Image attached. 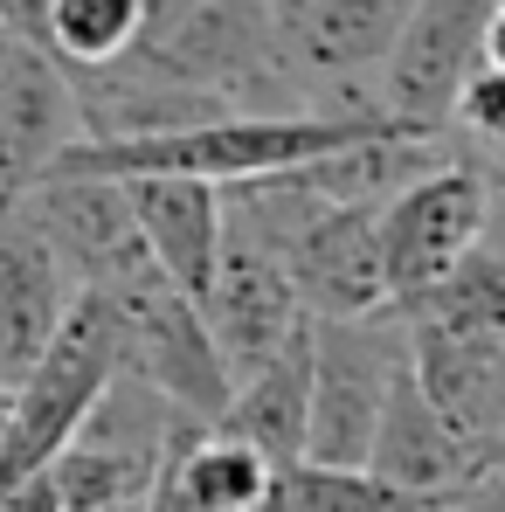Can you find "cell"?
Returning <instances> with one entry per match:
<instances>
[{"instance_id":"ac0fdd59","label":"cell","mask_w":505,"mask_h":512,"mask_svg":"<svg viewBox=\"0 0 505 512\" xmlns=\"http://www.w3.org/2000/svg\"><path fill=\"white\" fill-rule=\"evenodd\" d=\"M187 512H256L270 492V457L229 429H194L167 464Z\"/></svg>"},{"instance_id":"52a82bcc","label":"cell","mask_w":505,"mask_h":512,"mask_svg":"<svg viewBox=\"0 0 505 512\" xmlns=\"http://www.w3.org/2000/svg\"><path fill=\"white\" fill-rule=\"evenodd\" d=\"M402 21H409V0H298L277 21L298 104H333V111L381 104L374 90H360V84L381 77Z\"/></svg>"},{"instance_id":"7c38bea8","label":"cell","mask_w":505,"mask_h":512,"mask_svg":"<svg viewBox=\"0 0 505 512\" xmlns=\"http://www.w3.org/2000/svg\"><path fill=\"white\" fill-rule=\"evenodd\" d=\"M499 464H505V443H478V436L450 429L422 402V388L409 381V360H402L395 381H388L374 443H367V471H381L388 485L429 492V499H450V492H471L478 478H499Z\"/></svg>"},{"instance_id":"8fae6325","label":"cell","mask_w":505,"mask_h":512,"mask_svg":"<svg viewBox=\"0 0 505 512\" xmlns=\"http://www.w3.org/2000/svg\"><path fill=\"white\" fill-rule=\"evenodd\" d=\"M21 201L42 222V236L56 243V256L70 263V277L90 284V291H104L125 270L153 263L146 243H139L125 180H111V173H42L35 187H21Z\"/></svg>"},{"instance_id":"4fadbf2b","label":"cell","mask_w":505,"mask_h":512,"mask_svg":"<svg viewBox=\"0 0 505 512\" xmlns=\"http://www.w3.org/2000/svg\"><path fill=\"white\" fill-rule=\"evenodd\" d=\"M284 270L298 284L305 319H360L388 305L381 277V201H339L319 208L298 243L284 250Z\"/></svg>"},{"instance_id":"cb8c5ba5","label":"cell","mask_w":505,"mask_h":512,"mask_svg":"<svg viewBox=\"0 0 505 512\" xmlns=\"http://www.w3.org/2000/svg\"><path fill=\"white\" fill-rule=\"evenodd\" d=\"M139 7H146V28H153V21H167V14H180V7H194V0H139Z\"/></svg>"},{"instance_id":"8992f818","label":"cell","mask_w":505,"mask_h":512,"mask_svg":"<svg viewBox=\"0 0 505 512\" xmlns=\"http://www.w3.org/2000/svg\"><path fill=\"white\" fill-rule=\"evenodd\" d=\"M478 236H492V160L450 153L381 201V277L388 305L429 291Z\"/></svg>"},{"instance_id":"9c48e42d","label":"cell","mask_w":505,"mask_h":512,"mask_svg":"<svg viewBox=\"0 0 505 512\" xmlns=\"http://www.w3.org/2000/svg\"><path fill=\"white\" fill-rule=\"evenodd\" d=\"M194 305H201L208 333L222 346V360H229V381L250 374L256 360H270L284 340H298L312 326L284 256L250 243V236H229V229H222V250H215V270H208V291Z\"/></svg>"},{"instance_id":"5b68a950","label":"cell","mask_w":505,"mask_h":512,"mask_svg":"<svg viewBox=\"0 0 505 512\" xmlns=\"http://www.w3.org/2000/svg\"><path fill=\"white\" fill-rule=\"evenodd\" d=\"M104 291L118 305V367L139 374L146 388H160L194 423H215L222 402H229V360H222V346L208 333L201 305L180 284H167L153 263L125 270Z\"/></svg>"},{"instance_id":"3957f363","label":"cell","mask_w":505,"mask_h":512,"mask_svg":"<svg viewBox=\"0 0 505 512\" xmlns=\"http://www.w3.org/2000/svg\"><path fill=\"white\" fill-rule=\"evenodd\" d=\"M111 374H118V305H111V291L84 284L77 305L63 312V326L49 333V346L14 381V409L0 436V485L42 471L63 450V436L84 423V409Z\"/></svg>"},{"instance_id":"d6986e66","label":"cell","mask_w":505,"mask_h":512,"mask_svg":"<svg viewBox=\"0 0 505 512\" xmlns=\"http://www.w3.org/2000/svg\"><path fill=\"white\" fill-rule=\"evenodd\" d=\"M139 28H146L139 0H49L42 49L63 70H104V63H118L139 42Z\"/></svg>"},{"instance_id":"d4e9b609","label":"cell","mask_w":505,"mask_h":512,"mask_svg":"<svg viewBox=\"0 0 505 512\" xmlns=\"http://www.w3.org/2000/svg\"><path fill=\"white\" fill-rule=\"evenodd\" d=\"M7 409H14V374L0 367V436H7Z\"/></svg>"},{"instance_id":"44dd1931","label":"cell","mask_w":505,"mask_h":512,"mask_svg":"<svg viewBox=\"0 0 505 512\" xmlns=\"http://www.w3.org/2000/svg\"><path fill=\"white\" fill-rule=\"evenodd\" d=\"M0 512H63V499H56L49 471H28V478L0 485Z\"/></svg>"},{"instance_id":"e0dca14e","label":"cell","mask_w":505,"mask_h":512,"mask_svg":"<svg viewBox=\"0 0 505 512\" xmlns=\"http://www.w3.org/2000/svg\"><path fill=\"white\" fill-rule=\"evenodd\" d=\"M443 499L409 492V485H388L381 471L367 464H312V457H291L270 471V492L256 512H436Z\"/></svg>"},{"instance_id":"ffe728a7","label":"cell","mask_w":505,"mask_h":512,"mask_svg":"<svg viewBox=\"0 0 505 512\" xmlns=\"http://www.w3.org/2000/svg\"><path fill=\"white\" fill-rule=\"evenodd\" d=\"M402 319H436V326H505V270H499V243L478 236L457 256L429 291H416L409 305H395Z\"/></svg>"},{"instance_id":"2e32d148","label":"cell","mask_w":505,"mask_h":512,"mask_svg":"<svg viewBox=\"0 0 505 512\" xmlns=\"http://www.w3.org/2000/svg\"><path fill=\"white\" fill-rule=\"evenodd\" d=\"M305 388H312V326L298 340H284L270 360H256L250 374H236L222 416L208 429L243 436L250 450L270 457V471H277V464H291L305 450Z\"/></svg>"},{"instance_id":"5bb4252c","label":"cell","mask_w":505,"mask_h":512,"mask_svg":"<svg viewBox=\"0 0 505 512\" xmlns=\"http://www.w3.org/2000/svg\"><path fill=\"white\" fill-rule=\"evenodd\" d=\"M77 277L56 256V243L42 236V222L28 215V201L14 194L0 208V367L21 381V367L49 346V333L63 326V312L77 305Z\"/></svg>"},{"instance_id":"7a4b0ae2","label":"cell","mask_w":505,"mask_h":512,"mask_svg":"<svg viewBox=\"0 0 505 512\" xmlns=\"http://www.w3.org/2000/svg\"><path fill=\"white\" fill-rule=\"evenodd\" d=\"M187 409H173L160 388H146L139 374H111L97 388V402L84 409V423L63 436V450L42 464L63 512H111V506H139L153 492V478L173 464V450L194 436Z\"/></svg>"},{"instance_id":"7402d4cb","label":"cell","mask_w":505,"mask_h":512,"mask_svg":"<svg viewBox=\"0 0 505 512\" xmlns=\"http://www.w3.org/2000/svg\"><path fill=\"white\" fill-rule=\"evenodd\" d=\"M42 14H49V0H0V28L21 42H42Z\"/></svg>"},{"instance_id":"30bf717a","label":"cell","mask_w":505,"mask_h":512,"mask_svg":"<svg viewBox=\"0 0 505 512\" xmlns=\"http://www.w3.org/2000/svg\"><path fill=\"white\" fill-rule=\"evenodd\" d=\"M402 360L422 402L450 429L478 443H505V326L402 319Z\"/></svg>"},{"instance_id":"603a6c76","label":"cell","mask_w":505,"mask_h":512,"mask_svg":"<svg viewBox=\"0 0 505 512\" xmlns=\"http://www.w3.org/2000/svg\"><path fill=\"white\" fill-rule=\"evenodd\" d=\"M7 42H14V35L0 28V63H7ZM21 187H28V180H21V167H14V153H7V132H0V208H7V201H14Z\"/></svg>"},{"instance_id":"6da1fadb","label":"cell","mask_w":505,"mask_h":512,"mask_svg":"<svg viewBox=\"0 0 505 512\" xmlns=\"http://www.w3.org/2000/svg\"><path fill=\"white\" fill-rule=\"evenodd\" d=\"M160 84L208 90L236 111H277L298 104L291 70H284V35L270 0H194L167 21L139 28V42L118 56Z\"/></svg>"},{"instance_id":"ba28073f","label":"cell","mask_w":505,"mask_h":512,"mask_svg":"<svg viewBox=\"0 0 505 512\" xmlns=\"http://www.w3.org/2000/svg\"><path fill=\"white\" fill-rule=\"evenodd\" d=\"M499 7L505 0H409V21L374 77V97L422 132H443L464 70L485 49H499Z\"/></svg>"},{"instance_id":"9a60e30c","label":"cell","mask_w":505,"mask_h":512,"mask_svg":"<svg viewBox=\"0 0 505 512\" xmlns=\"http://www.w3.org/2000/svg\"><path fill=\"white\" fill-rule=\"evenodd\" d=\"M125 201L139 222V243L153 256V270L180 284L187 298L208 291V270L222 250V194L215 180L194 173H125Z\"/></svg>"},{"instance_id":"277c9868","label":"cell","mask_w":505,"mask_h":512,"mask_svg":"<svg viewBox=\"0 0 505 512\" xmlns=\"http://www.w3.org/2000/svg\"><path fill=\"white\" fill-rule=\"evenodd\" d=\"M402 367V312L312 319V388H305V450L312 464H367L388 381Z\"/></svg>"},{"instance_id":"484cf974","label":"cell","mask_w":505,"mask_h":512,"mask_svg":"<svg viewBox=\"0 0 505 512\" xmlns=\"http://www.w3.org/2000/svg\"><path fill=\"white\" fill-rule=\"evenodd\" d=\"M291 7H298V0H270V14H277V21H284V14H291Z\"/></svg>"}]
</instances>
